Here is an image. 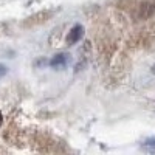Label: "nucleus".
I'll return each mask as SVG.
<instances>
[{
  "label": "nucleus",
  "instance_id": "nucleus-2",
  "mask_svg": "<svg viewBox=\"0 0 155 155\" xmlns=\"http://www.w3.org/2000/svg\"><path fill=\"white\" fill-rule=\"evenodd\" d=\"M68 61H70V58L67 54H58V56H54L53 59H51L50 64L53 67H64V65H67V64H68Z\"/></svg>",
  "mask_w": 155,
  "mask_h": 155
},
{
  "label": "nucleus",
  "instance_id": "nucleus-1",
  "mask_svg": "<svg viewBox=\"0 0 155 155\" xmlns=\"http://www.w3.org/2000/svg\"><path fill=\"white\" fill-rule=\"evenodd\" d=\"M82 34H84V30H82V27L81 25H76V27H73L71 28V31L68 33V37H67V42L71 45V44H74V42H78L79 39L82 37Z\"/></svg>",
  "mask_w": 155,
  "mask_h": 155
},
{
  "label": "nucleus",
  "instance_id": "nucleus-5",
  "mask_svg": "<svg viewBox=\"0 0 155 155\" xmlns=\"http://www.w3.org/2000/svg\"><path fill=\"white\" fill-rule=\"evenodd\" d=\"M152 73H153V74H155V65H153V67H152Z\"/></svg>",
  "mask_w": 155,
  "mask_h": 155
},
{
  "label": "nucleus",
  "instance_id": "nucleus-6",
  "mask_svg": "<svg viewBox=\"0 0 155 155\" xmlns=\"http://www.w3.org/2000/svg\"><path fill=\"white\" fill-rule=\"evenodd\" d=\"M0 126H2V113H0Z\"/></svg>",
  "mask_w": 155,
  "mask_h": 155
},
{
  "label": "nucleus",
  "instance_id": "nucleus-4",
  "mask_svg": "<svg viewBox=\"0 0 155 155\" xmlns=\"http://www.w3.org/2000/svg\"><path fill=\"white\" fill-rule=\"evenodd\" d=\"M5 74H6V67L0 64V78H2V76H5Z\"/></svg>",
  "mask_w": 155,
  "mask_h": 155
},
{
  "label": "nucleus",
  "instance_id": "nucleus-3",
  "mask_svg": "<svg viewBox=\"0 0 155 155\" xmlns=\"http://www.w3.org/2000/svg\"><path fill=\"white\" fill-rule=\"evenodd\" d=\"M144 149L155 152V140H149V141H146V144H144Z\"/></svg>",
  "mask_w": 155,
  "mask_h": 155
}]
</instances>
